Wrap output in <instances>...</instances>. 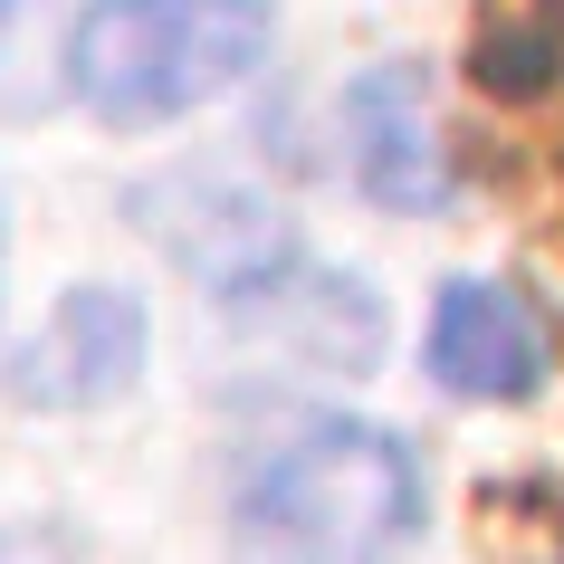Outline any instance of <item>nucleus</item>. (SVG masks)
<instances>
[{
  "instance_id": "f257e3e1",
  "label": "nucleus",
  "mask_w": 564,
  "mask_h": 564,
  "mask_svg": "<svg viewBox=\"0 0 564 564\" xmlns=\"http://www.w3.org/2000/svg\"><path fill=\"white\" fill-rule=\"evenodd\" d=\"M412 441L383 421L306 412L239 469L230 498V564H392L421 535Z\"/></svg>"
},
{
  "instance_id": "f03ea898",
  "label": "nucleus",
  "mask_w": 564,
  "mask_h": 564,
  "mask_svg": "<svg viewBox=\"0 0 564 564\" xmlns=\"http://www.w3.org/2000/svg\"><path fill=\"white\" fill-rule=\"evenodd\" d=\"M268 30V0H87L58 39V77L106 134H153L249 87Z\"/></svg>"
},
{
  "instance_id": "7ed1b4c3",
  "label": "nucleus",
  "mask_w": 564,
  "mask_h": 564,
  "mask_svg": "<svg viewBox=\"0 0 564 564\" xmlns=\"http://www.w3.org/2000/svg\"><path fill=\"white\" fill-rule=\"evenodd\" d=\"M134 220H144V239L173 268H192L220 306L249 297L268 268L297 259L288 210L259 202V192H239V182H220V173H163V182H144V192H134Z\"/></svg>"
},
{
  "instance_id": "20e7f679",
  "label": "nucleus",
  "mask_w": 564,
  "mask_h": 564,
  "mask_svg": "<svg viewBox=\"0 0 564 564\" xmlns=\"http://www.w3.org/2000/svg\"><path fill=\"white\" fill-rule=\"evenodd\" d=\"M153 355V316L134 288H67L58 306H48V326L20 345V364H10V402L20 412H106L116 392H134V373H144Z\"/></svg>"
},
{
  "instance_id": "39448f33",
  "label": "nucleus",
  "mask_w": 564,
  "mask_h": 564,
  "mask_svg": "<svg viewBox=\"0 0 564 564\" xmlns=\"http://www.w3.org/2000/svg\"><path fill=\"white\" fill-rule=\"evenodd\" d=\"M421 364L449 402H527L555 373V335L517 288L498 278H449L431 297V335H421Z\"/></svg>"
},
{
  "instance_id": "423d86ee",
  "label": "nucleus",
  "mask_w": 564,
  "mask_h": 564,
  "mask_svg": "<svg viewBox=\"0 0 564 564\" xmlns=\"http://www.w3.org/2000/svg\"><path fill=\"white\" fill-rule=\"evenodd\" d=\"M345 163H355V192L383 210L449 202V144L431 124V87H421L412 58H383L345 87Z\"/></svg>"
},
{
  "instance_id": "0eeeda50",
  "label": "nucleus",
  "mask_w": 564,
  "mask_h": 564,
  "mask_svg": "<svg viewBox=\"0 0 564 564\" xmlns=\"http://www.w3.org/2000/svg\"><path fill=\"white\" fill-rule=\"evenodd\" d=\"M230 316L249 335H268L278 355L316 364V373H364L383 355V297L364 278H345V268H316L306 249L288 268H268L249 297H230Z\"/></svg>"
},
{
  "instance_id": "6e6552de",
  "label": "nucleus",
  "mask_w": 564,
  "mask_h": 564,
  "mask_svg": "<svg viewBox=\"0 0 564 564\" xmlns=\"http://www.w3.org/2000/svg\"><path fill=\"white\" fill-rule=\"evenodd\" d=\"M48 20H58V0H0V106L10 116L48 106V67H58Z\"/></svg>"
},
{
  "instance_id": "1a4fd4ad",
  "label": "nucleus",
  "mask_w": 564,
  "mask_h": 564,
  "mask_svg": "<svg viewBox=\"0 0 564 564\" xmlns=\"http://www.w3.org/2000/svg\"><path fill=\"white\" fill-rule=\"evenodd\" d=\"M0 564H30V545H10V535H0Z\"/></svg>"
}]
</instances>
